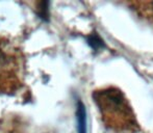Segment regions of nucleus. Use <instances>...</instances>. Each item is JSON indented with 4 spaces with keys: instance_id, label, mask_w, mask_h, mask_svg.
Instances as JSON below:
<instances>
[{
    "instance_id": "nucleus-1",
    "label": "nucleus",
    "mask_w": 153,
    "mask_h": 133,
    "mask_svg": "<svg viewBox=\"0 0 153 133\" xmlns=\"http://www.w3.org/2000/svg\"><path fill=\"white\" fill-rule=\"evenodd\" d=\"M107 126L118 130L134 129L137 126L132 109L121 91L114 87L97 91L93 94Z\"/></svg>"
},
{
    "instance_id": "nucleus-2",
    "label": "nucleus",
    "mask_w": 153,
    "mask_h": 133,
    "mask_svg": "<svg viewBox=\"0 0 153 133\" xmlns=\"http://www.w3.org/2000/svg\"><path fill=\"white\" fill-rule=\"evenodd\" d=\"M19 83L18 61L13 50H6L0 43V93L17 89Z\"/></svg>"
},
{
    "instance_id": "nucleus-3",
    "label": "nucleus",
    "mask_w": 153,
    "mask_h": 133,
    "mask_svg": "<svg viewBox=\"0 0 153 133\" xmlns=\"http://www.w3.org/2000/svg\"><path fill=\"white\" fill-rule=\"evenodd\" d=\"M77 131L78 133H87V112H85V107L82 102L79 101L77 104Z\"/></svg>"
},
{
    "instance_id": "nucleus-4",
    "label": "nucleus",
    "mask_w": 153,
    "mask_h": 133,
    "mask_svg": "<svg viewBox=\"0 0 153 133\" xmlns=\"http://www.w3.org/2000/svg\"><path fill=\"white\" fill-rule=\"evenodd\" d=\"M89 44L95 49H97V48H99V47L102 46L101 40L97 38V36H95V35H92L91 38H89Z\"/></svg>"
},
{
    "instance_id": "nucleus-5",
    "label": "nucleus",
    "mask_w": 153,
    "mask_h": 133,
    "mask_svg": "<svg viewBox=\"0 0 153 133\" xmlns=\"http://www.w3.org/2000/svg\"><path fill=\"white\" fill-rule=\"evenodd\" d=\"M150 4H151V7H152V10H153V2H151Z\"/></svg>"
}]
</instances>
